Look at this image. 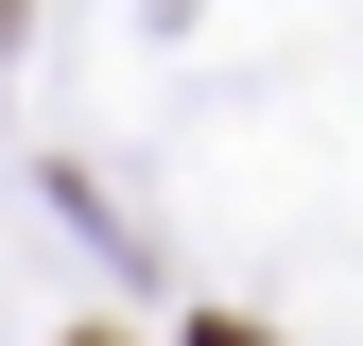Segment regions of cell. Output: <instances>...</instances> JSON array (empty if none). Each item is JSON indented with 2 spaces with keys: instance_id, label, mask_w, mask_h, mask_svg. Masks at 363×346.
Returning a JSON list of instances; mask_svg holds the SVG:
<instances>
[{
  "instance_id": "1",
  "label": "cell",
  "mask_w": 363,
  "mask_h": 346,
  "mask_svg": "<svg viewBox=\"0 0 363 346\" xmlns=\"http://www.w3.org/2000/svg\"><path fill=\"white\" fill-rule=\"evenodd\" d=\"M191 346H259V329H242V312H208V329H191Z\"/></svg>"
},
{
  "instance_id": "2",
  "label": "cell",
  "mask_w": 363,
  "mask_h": 346,
  "mask_svg": "<svg viewBox=\"0 0 363 346\" xmlns=\"http://www.w3.org/2000/svg\"><path fill=\"white\" fill-rule=\"evenodd\" d=\"M86 346H104V329H86Z\"/></svg>"
}]
</instances>
